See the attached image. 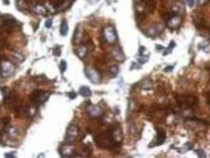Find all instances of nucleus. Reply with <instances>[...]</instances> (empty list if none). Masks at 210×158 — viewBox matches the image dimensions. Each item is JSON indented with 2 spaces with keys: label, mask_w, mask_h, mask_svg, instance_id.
Wrapping results in <instances>:
<instances>
[{
  "label": "nucleus",
  "mask_w": 210,
  "mask_h": 158,
  "mask_svg": "<svg viewBox=\"0 0 210 158\" xmlns=\"http://www.w3.org/2000/svg\"><path fill=\"white\" fill-rule=\"evenodd\" d=\"M185 3H187V5L189 6V8H193L195 5V1L194 0H185Z\"/></svg>",
  "instance_id": "nucleus-28"
},
{
  "label": "nucleus",
  "mask_w": 210,
  "mask_h": 158,
  "mask_svg": "<svg viewBox=\"0 0 210 158\" xmlns=\"http://www.w3.org/2000/svg\"><path fill=\"white\" fill-rule=\"evenodd\" d=\"M8 135H9L10 137H13V138H15V137L19 135L18 128H16V127H10V128H8Z\"/></svg>",
  "instance_id": "nucleus-22"
},
{
  "label": "nucleus",
  "mask_w": 210,
  "mask_h": 158,
  "mask_svg": "<svg viewBox=\"0 0 210 158\" xmlns=\"http://www.w3.org/2000/svg\"><path fill=\"white\" fill-rule=\"evenodd\" d=\"M87 113H88V116L96 118V117H100L102 115V110L100 109V106H97V105H90L87 107Z\"/></svg>",
  "instance_id": "nucleus-10"
},
{
  "label": "nucleus",
  "mask_w": 210,
  "mask_h": 158,
  "mask_svg": "<svg viewBox=\"0 0 210 158\" xmlns=\"http://www.w3.org/2000/svg\"><path fill=\"white\" fill-rule=\"evenodd\" d=\"M172 69H173V66H168V67H166V69H164V71H166V72H169Z\"/></svg>",
  "instance_id": "nucleus-36"
},
{
  "label": "nucleus",
  "mask_w": 210,
  "mask_h": 158,
  "mask_svg": "<svg viewBox=\"0 0 210 158\" xmlns=\"http://www.w3.org/2000/svg\"><path fill=\"white\" fill-rule=\"evenodd\" d=\"M112 55H113V57L116 59L117 61H123L124 60V54H123V51L121 50V47H116V49H113L112 50Z\"/></svg>",
  "instance_id": "nucleus-13"
},
{
  "label": "nucleus",
  "mask_w": 210,
  "mask_h": 158,
  "mask_svg": "<svg viewBox=\"0 0 210 158\" xmlns=\"http://www.w3.org/2000/svg\"><path fill=\"white\" fill-rule=\"evenodd\" d=\"M87 1H88L90 4H96V3L100 1V0H87Z\"/></svg>",
  "instance_id": "nucleus-37"
},
{
  "label": "nucleus",
  "mask_w": 210,
  "mask_h": 158,
  "mask_svg": "<svg viewBox=\"0 0 210 158\" xmlns=\"http://www.w3.org/2000/svg\"><path fill=\"white\" fill-rule=\"evenodd\" d=\"M109 138L113 143H121L122 139H123V135H122V131L118 126H113L109 131Z\"/></svg>",
  "instance_id": "nucleus-5"
},
{
  "label": "nucleus",
  "mask_w": 210,
  "mask_h": 158,
  "mask_svg": "<svg viewBox=\"0 0 210 158\" xmlns=\"http://www.w3.org/2000/svg\"><path fill=\"white\" fill-rule=\"evenodd\" d=\"M67 31H68V25H67V21L64 20L62 23H61V27H60V34L62 36H66L67 35Z\"/></svg>",
  "instance_id": "nucleus-19"
},
{
  "label": "nucleus",
  "mask_w": 210,
  "mask_h": 158,
  "mask_svg": "<svg viewBox=\"0 0 210 158\" xmlns=\"http://www.w3.org/2000/svg\"><path fill=\"white\" fill-rule=\"evenodd\" d=\"M16 20L11 16H0V32H4V31H8L10 30L11 27L14 26Z\"/></svg>",
  "instance_id": "nucleus-1"
},
{
  "label": "nucleus",
  "mask_w": 210,
  "mask_h": 158,
  "mask_svg": "<svg viewBox=\"0 0 210 158\" xmlns=\"http://www.w3.org/2000/svg\"><path fill=\"white\" fill-rule=\"evenodd\" d=\"M80 95H82L83 97H90L91 96V89H90L88 86L80 87Z\"/></svg>",
  "instance_id": "nucleus-18"
},
{
  "label": "nucleus",
  "mask_w": 210,
  "mask_h": 158,
  "mask_svg": "<svg viewBox=\"0 0 210 158\" xmlns=\"http://www.w3.org/2000/svg\"><path fill=\"white\" fill-rule=\"evenodd\" d=\"M15 69H14V65L9 61H1L0 62V74L1 76L4 77H10L11 75L14 74Z\"/></svg>",
  "instance_id": "nucleus-2"
},
{
  "label": "nucleus",
  "mask_w": 210,
  "mask_h": 158,
  "mask_svg": "<svg viewBox=\"0 0 210 158\" xmlns=\"http://www.w3.org/2000/svg\"><path fill=\"white\" fill-rule=\"evenodd\" d=\"M60 155L62 157H75V147L72 144H65V146L60 147Z\"/></svg>",
  "instance_id": "nucleus-8"
},
{
  "label": "nucleus",
  "mask_w": 210,
  "mask_h": 158,
  "mask_svg": "<svg viewBox=\"0 0 210 158\" xmlns=\"http://www.w3.org/2000/svg\"><path fill=\"white\" fill-rule=\"evenodd\" d=\"M35 113H36L35 107H29V109H26V116L27 117H31V116H34Z\"/></svg>",
  "instance_id": "nucleus-25"
},
{
  "label": "nucleus",
  "mask_w": 210,
  "mask_h": 158,
  "mask_svg": "<svg viewBox=\"0 0 210 158\" xmlns=\"http://www.w3.org/2000/svg\"><path fill=\"white\" fill-rule=\"evenodd\" d=\"M147 51V49L146 47H143V46H139V55H143Z\"/></svg>",
  "instance_id": "nucleus-32"
},
{
  "label": "nucleus",
  "mask_w": 210,
  "mask_h": 158,
  "mask_svg": "<svg viewBox=\"0 0 210 158\" xmlns=\"http://www.w3.org/2000/svg\"><path fill=\"white\" fill-rule=\"evenodd\" d=\"M85 75L86 77L88 78L92 84H100L101 81V75L98 74V71L96 69H92V67H87L85 70Z\"/></svg>",
  "instance_id": "nucleus-4"
},
{
  "label": "nucleus",
  "mask_w": 210,
  "mask_h": 158,
  "mask_svg": "<svg viewBox=\"0 0 210 158\" xmlns=\"http://www.w3.org/2000/svg\"><path fill=\"white\" fill-rule=\"evenodd\" d=\"M16 152H11V153H5V157H15Z\"/></svg>",
  "instance_id": "nucleus-34"
},
{
  "label": "nucleus",
  "mask_w": 210,
  "mask_h": 158,
  "mask_svg": "<svg viewBox=\"0 0 210 158\" xmlns=\"http://www.w3.org/2000/svg\"><path fill=\"white\" fill-rule=\"evenodd\" d=\"M66 69H67V64H66V61H61V64H60V71L61 72H65Z\"/></svg>",
  "instance_id": "nucleus-26"
},
{
  "label": "nucleus",
  "mask_w": 210,
  "mask_h": 158,
  "mask_svg": "<svg viewBox=\"0 0 210 158\" xmlns=\"http://www.w3.org/2000/svg\"><path fill=\"white\" fill-rule=\"evenodd\" d=\"M200 49H203L204 51L207 50V52H210V46H209L208 44H201V45H200Z\"/></svg>",
  "instance_id": "nucleus-27"
},
{
  "label": "nucleus",
  "mask_w": 210,
  "mask_h": 158,
  "mask_svg": "<svg viewBox=\"0 0 210 158\" xmlns=\"http://www.w3.org/2000/svg\"><path fill=\"white\" fill-rule=\"evenodd\" d=\"M152 86H153V84H152L149 80H144V81H142V84H141L142 89H152Z\"/></svg>",
  "instance_id": "nucleus-24"
},
{
  "label": "nucleus",
  "mask_w": 210,
  "mask_h": 158,
  "mask_svg": "<svg viewBox=\"0 0 210 158\" xmlns=\"http://www.w3.org/2000/svg\"><path fill=\"white\" fill-rule=\"evenodd\" d=\"M118 71H119L118 66H112V67L109 69V76L111 77H116L118 75Z\"/></svg>",
  "instance_id": "nucleus-23"
},
{
  "label": "nucleus",
  "mask_w": 210,
  "mask_h": 158,
  "mask_svg": "<svg viewBox=\"0 0 210 158\" xmlns=\"http://www.w3.org/2000/svg\"><path fill=\"white\" fill-rule=\"evenodd\" d=\"M51 25H52V20L51 19H47L46 23H45V26H46V27H51Z\"/></svg>",
  "instance_id": "nucleus-31"
},
{
  "label": "nucleus",
  "mask_w": 210,
  "mask_h": 158,
  "mask_svg": "<svg viewBox=\"0 0 210 158\" xmlns=\"http://www.w3.org/2000/svg\"><path fill=\"white\" fill-rule=\"evenodd\" d=\"M79 136V128L76 124H70L66 130V139L68 143L73 142V139H76V137Z\"/></svg>",
  "instance_id": "nucleus-6"
},
{
  "label": "nucleus",
  "mask_w": 210,
  "mask_h": 158,
  "mask_svg": "<svg viewBox=\"0 0 210 158\" xmlns=\"http://www.w3.org/2000/svg\"><path fill=\"white\" fill-rule=\"evenodd\" d=\"M68 1H72V0H68Z\"/></svg>",
  "instance_id": "nucleus-42"
},
{
  "label": "nucleus",
  "mask_w": 210,
  "mask_h": 158,
  "mask_svg": "<svg viewBox=\"0 0 210 158\" xmlns=\"http://www.w3.org/2000/svg\"><path fill=\"white\" fill-rule=\"evenodd\" d=\"M183 100L184 101H180V105L183 107H193L194 105H196V97L194 96H187Z\"/></svg>",
  "instance_id": "nucleus-12"
},
{
  "label": "nucleus",
  "mask_w": 210,
  "mask_h": 158,
  "mask_svg": "<svg viewBox=\"0 0 210 158\" xmlns=\"http://www.w3.org/2000/svg\"><path fill=\"white\" fill-rule=\"evenodd\" d=\"M103 36L106 41L108 44H114L117 41V34H116V30H114L113 26H106L103 29Z\"/></svg>",
  "instance_id": "nucleus-3"
},
{
  "label": "nucleus",
  "mask_w": 210,
  "mask_h": 158,
  "mask_svg": "<svg viewBox=\"0 0 210 158\" xmlns=\"http://www.w3.org/2000/svg\"><path fill=\"white\" fill-rule=\"evenodd\" d=\"M34 12L35 14H39V15H45L46 14V11H47V9H46V6H42V5H36V6H34Z\"/></svg>",
  "instance_id": "nucleus-17"
},
{
  "label": "nucleus",
  "mask_w": 210,
  "mask_h": 158,
  "mask_svg": "<svg viewBox=\"0 0 210 158\" xmlns=\"http://www.w3.org/2000/svg\"><path fill=\"white\" fill-rule=\"evenodd\" d=\"M180 24H182V19H180L178 15H173L168 19L167 26L169 29H172V30H175V29H178L180 26Z\"/></svg>",
  "instance_id": "nucleus-9"
},
{
  "label": "nucleus",
  "mask_w": 210,
  "mask_h": 158,
  "mask_svg": "<svg viewBox=\"0 0 210 158\" xmlns=\"http://www.w3.org/2000/svg\"><path fill=\"white\" fill-rule=\"evenodd\" d=\"M10 57L13 59L14 61H16V62H23L24 61V56L23 55H20L19 52H13L10 55Z\"/></svg>",
  "instance_id": "nucleus-21"
},
{
  "label": "nucleus",
  "mask_w": 210,
  "mask_h": 158,
  "mask_svg": "<svg viewBox=\"0 0 210 158\" xmlns=\"http://www.w3.org/2000/svg\"><path fill=\"white\" fill-rule=\"evenodd\" d=\"M196 153H198V156H200V157H205V153L201 151V149H198V151H195Z\"/></svg>",
  "instance_id": "nucleus-33"
},
{
  "label": "nucleus",
  "mask_w": 210,
  "mask_h": 158,
  "mask_svg": "<svg viewBox=\"0 0 210 158\" xmlns=\"http://www.w3.org/2000/svg\"><path fill=\"white\" fill-rule=\"evenodd\" d=\"M209 103H210V96H209Z\"/></svg>",
  "instance_id": "nucleus-41"
},
{
  "label": "nucleus",
  "mask_w": 210,
  "mask_h": 158,
  "mask_svg": "<svg viewBox=\"0 0 210 158\" xmlns=\"http://www.w3.org/2000/svg\"><path fill=\"white\" fill-rule=\"evenodd\" d=\"M160 30H162V26H160V25H153V26L147 29L144 31V34L149 37H155L160 32Z\"/></svg>",
  "instance_id": "nucleus-11"
},
{
  "label": "nucleus",
  "mask_w": 210,
  "mask_h": 158,
  "mask_svg": "<svg viewBox=\"0 0 210 158\" xmlns=\"http://www.w3.org/2000/svg\"><path fill=\"white\" fill-rule=\"evenodd\" d=\"M174 45H175V44H174V43H173V41H172V43H170V45H169V50L174 47Z\"/></svg>",
  "instance_id": "nucleus-38"
},
{
  "label": "nucleus",
  "mask_w": 210,
  "mask_h": 158,
  "mask_svg": "<svg viewBox=\"0 0 210 158\" xmlns=\"http://www.w3.org/2000/svg\"><path fill=\"white\" fill-rule=\"evenodd\" d=\"M81 36H82V26L79 25L75 31V36H73V43L75 44H80L81 43Z\"/></svg>",
  "instance_id": "nucleus-16"
},
{
  "label": "nucleus",
  "mask_w": 210,
  "mask_h": 158,
  "mask_svg": "<svg viewBox=\"0 0 210 158\" xmlns=\"http://www.w3.org/2000/svg\"><path fill=\"white\" fill-rule=\"evenodd\" d=\"M172 11L174 12L175 15L182 14V12L184 11V6H183V4H182V3H174V4H173V6H172Z\"/></svg>",
  "instance_id": "nucleus-15"
},
{
  "label": "nucleus",
  "mask_w": 210,
  "mask_h": 158,
  "mask_svg": "<svg viewBox=\"0 0 210 158\" xmlns=\"http://www.w3.org/2000/svg\"><path fill=\"white\" fill-rule=\"evenodd\" d=\"M3 3H4V4H6V5H8V4H9V0H4Z\"/></svg>",
  "instance_id": "nucleus-40"
},
{
  "label": "nucleus",
  "mask_w": 210,
  "mask_h": 158,
  "mask_svg": "<svg viewBox=\"0 0 210 158\" xmlns=\"http://www.w3.org/2000/svg\"><path fill=\"white\" fill-rule=\"evenodd\" d=\"M53 55H55V56H60L61 55V51H60V47L59 46L53 49Z\"/></svg>",
  "instance_id": "nucleus-29"
},
{
  "label": "nucleus",
  "mask_w": 210,
  "mask_h": 158,
  "mask_svg": "<svg viewBox=\"0 0 210 158\" xmlns=\"http://www.w3.org/2000/svg\"><path fill=\"white\" fill-rule=\"evenodd\" d=\"M47 98H49V93L44 92V91H35L31 96V100L36 103V105H42Z\"/></svg>",
  "instance_id": "nucleus-7"
},
{
  "label": "nucleus",
  "mask_w": 210,
  "mask_h": 158,
  "mask_svg": "<svg viewBox=\"0 0 210 158\" xmlns=\"http://www.w3.org/2000/svg\"><path fill=\"white\" fill-rule=\"evenodd\" d=\"M198 1H199L200 4H204V3H207V1H208V0H198Z\"/></svg>",
  "instance_id": "nucleus-39"
},
{
  "label": "nucleus",
  "mask_w": 210,
  "mask_h": 158,
  "mask_svg": "<svg viewBox=\"0 0 210 158\" xmlns=\"http://www.w3.org/2000/svg\"><path fill=\"white\" fill-rule=\"evenodd\" d=\"M166 137H167V136H166V132L162 131V130L158 131V142L155 143V144H157V146H159V144H162V143L164 142V141H166Z\"/></svg>",
  "instance_id": "nucleus-20"
},
{
  "label": "nucleus",
  "mask_w": 210,
  "mask_h": 158,
  "mask_svg": "<svg viewBox=\"0 0 210 158\" xmlns=\"http://www.w3.org/2000/svg\"><path fill=\"white\" fill-rule=\"evenodd\" d=\"M68 97H70V98H75V97H76V93H75V92L68 93Z\"/></svg>",
  "instance_id": "nucleus-35"
},
{
  "label": "nucleus",
  "mask_w": 210,
  "mask_h": 158,
  "mask_svg": "<svg viewBox=\"0 0 210 158\" xmlns=\"http://www.w3.org/2000/svg\"><path fill=\"white\" fill-rule=\"evenodd\" d=\"M75 54L80 57V59H85V57L87 56V47L83 46V45H80L79 47H76Z\"/></svg>",
  "instance_id": "nucleus-14"
},
{
  "label": "nucleus",
  "mask_w": 210,
  "mask_h": 158,
  "mask_svg": "<svg viewBox=\"0 0 210 158\" xmlns=\"http://www.w3.org/2000/svg\"><path fill=\"white\" fill-rule=\"evenodd\" d=\"M137 60H138L139 64H144V62H147V57H141V56H138Z\"/></svg>",
  "instance_id": "nucleus-30"
}]
</instances>
